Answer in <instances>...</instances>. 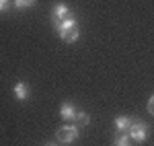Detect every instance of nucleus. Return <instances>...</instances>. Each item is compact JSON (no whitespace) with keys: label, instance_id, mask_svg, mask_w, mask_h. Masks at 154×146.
Returning <instances> with one entry per match:
<instances>
[{"label":"nucleus","instance_id":"nucleus-1","mask_svg":"<svg viewBox=\"0 0 154 146\" xmlns=\"http://www.w3.org/2000/svg\"><path fill=\"white\" fill-rule=\"evenodd\" d=\"M56 31H58V35L66 41V43H74V41H78V37H80V27L76 23V19L74 17H66L64 21L60 25H56Z\"/></svg>","mask_w":154,"mask_h":146},{"label":"nucleus","instance_id":"nucleus-2","mask_svg":"<svg viewBox=\"0 0 154 146\" xmlns=\"http://www.w3.org/2000/svg\"><path fill=\"white\" fill-rule=\"evenodd\" d=\"M128 136L131 138V142L142 144V142L148 140V126H146L142 120H131L130 128H128Z\"/></svg>","mask_w":154,"mask_h":146},{"label":"nucleus","instance_id":"nucleus-3","mask_svg":"<svg viewBox=\"0 0 154 146\" xmlns=\"http://www.w3.org/2000/svg\"><path fill=\"white\" fill-rule=\"evenodd\" d=\"M78 126H62L58 132H56V140L62 144H72L76 138H78Z\"/></svg>","mask_w":154,"mask_h":146},{"label":"nucleus","instance_id":"nucleus-4","mask_svg":"<svg viewBox=\"0 0 154 146\" xmlns=\"http://www.w3.org/2000/svg\"><path fill=\"white\" fill-rule=\"evenodd\" d=\"M66 17H70V8H68V4H64V2H58L54 8H51V23L54 27L60 25Z\"/></svg>","mask_w":154,"mask_h":146},{"label":"nucleus","instance_id":"nucleus-5","mask_svg":"<svg viewBox=\"0 0 154 146\" xmlns=\"http://www.w3.org/2000/svg\"><path fill=\"white\" fill-rule=\"evenodd\" d=\"M76 107L72 105L70 101H66V103H62L60 105V115H62V120L64 122H68V123H74V120H76Z\"/></svg>","mask_w":154,"mask_h":146},{"label":"nucleus","instance_id":"nucleus-6","mask_svg":"<svg viewBox=\"0 0 154 146\" xmlns=\"http://www.w3.org/2000/svg\"><path fill=\"white\" fill-rule=\"evenodd\" d=\"M12 95L19 99V101H27V99L31 97V89L25 85V82H17V85L12 86Z\"/></svg>","mask_w":154,"mask_h":146},{"label":"nucleus","instance_id":"nucleus-7","mask_svg":"<svg viewBox=\"0 0 154 146\" xmlns=\"http://www.w3.org/2000/svg\"><path fill=\"white\" fill-rule=\"evenodd\" d=\"M134 117H125V115H119V117H115V130H117L119 134L121 132H128V128H130V123Z\"/></svg>","mask_w":154,"mask_h":146},{"label":"nucleus","instance_id":"nucleus-8","mask_svg":"<svg viewBox=\"0 0 154 146\" xmlns=\"http://www.w3.org/2000/svg\"><path fill=\"white\" fill-rule=\"evenodd\" d=\"M37 0H12V6L14 11H25V8H31Z\"/></svg>","mask_w":154,"mask_h":146},{"label":"nucleus","instance_id":"nucleus-9","mask_svg":"<svg viewBox=\"0 0 154 146\" xmlns=\"http://www.w3.org/2000/svg\"><path fill=\"white\" fill-rule=\"evenodd\" d=\"M113 146H131V138L128 136V132H121V134L113 140Z\"/></svg>","mask_w":154,"mask_h":146},{"label":"nucleus","instance_id":"nucleus-10","mask_svg":"<svg viewBox=\"0 0 154 146\" xmlns=\"http://www.w3.org/2000/svg\"><path fill=\"white\" fill-rule=\"evenodd\" d=\"M74 123H78L80 128H84V126H88V123H91V115H88V113H82V111H78Z\"/></svg>","mask_w":154,"mask_h":146},{"label":"nucleus","instance_id":"nucleus-11","mask_svg":"<svg viewBox=\"0 0 154 146\" xmlns=\"http://www.w3.org/2000/svg\"><path fill=\"white\" fill-rule=\"evenodd\" d=\"M8 8H12V0H0V14L6 12Z\"/></svg>","mask_w":154,"mask_h":146},{"label":"nucleus","instance_id":"nucleus-12","mask_svg":"<svg viewBox=\"0 0 154 146\" xmlns=\"http://www.w3.org/2000/svg\"><path fill=\"white\" fill-rule=\"evenodd\" d=\"M148 113H150V115H154V95L148 99Z\"/></svg>","mask_w":154,"mask_h":146},{"label":"nucleus","instance_id":"nucleus-13","mask_svg":"<svg viewBox=\"0 0 154 146\" xmlns=\"http://www.w3.org/2000/svg\"><path fill=\"white\" fill-rule=\"evenodd\" d=\"M45 146H58V144H45Z\"/></svg>","mask_w":154,"mask_h":146}]
</instances>
